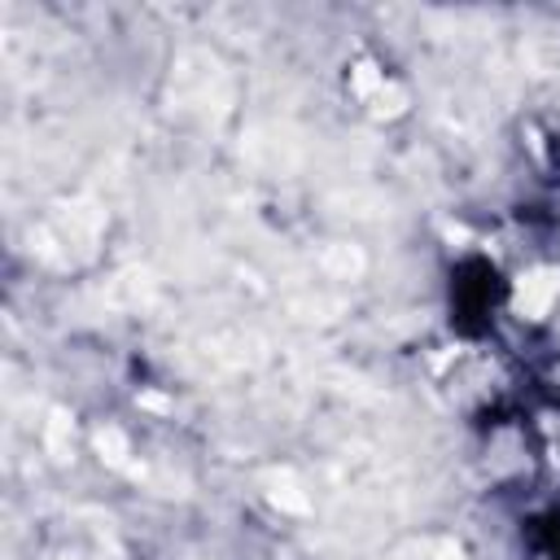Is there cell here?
<instances>
[{"mask_svg": "<svg viewBox=\"0 0 560 560\" xmlns=\"http://www.w3.org/2000/svg\"><path fill=\"white\" fill-rule=\"evenodd\" d=\"M556 293H560V276H556V271H534V276H521V284H516V306L538 319V315L551 306Z\"/></svg>", "mask_w": 560, "mask_h": 560, "instance_id": "cell-1", "label": "cell"}]
</instances>
